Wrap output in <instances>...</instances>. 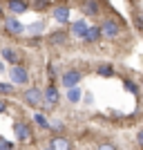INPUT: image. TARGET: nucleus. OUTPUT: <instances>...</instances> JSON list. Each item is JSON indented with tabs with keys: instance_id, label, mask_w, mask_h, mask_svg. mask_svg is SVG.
<instances>
[{
	"instance_id": "f257e3e1",
	"label": "nucleus",
	"mask_w": 143,
	"mask_h": 150,
	"mask_svg": "<svg viewBox=\"0 0 143 150\" xmlns=\"http://www.w3.org/2000/svg\"><path fill=\"white\" fill-rule=\"evenodd\" d=\"M99 34H101V38H107V40L118 38L121 34H123V20L118 18L116 13L103 18V20H101V25H99Z\"/></svg>"
},
{
	"instance_id": "f03ea898",
	"label": "nucleus",
	"mask_w": 143,
	"mask_h": 150,
	"mask_svg": "<svg viewBox=\"0 0 143 150\" xmlns=\"http://www.w3.org/2000/svg\"><path fill=\"white\" fill-rule=\"evenodd\" d=\"M9 81H11V85H27L29 83V69L23 63L11 65L9 67Z\"/></svg>"
},
{
	"instance_id": "7ed1b4c3",
	"label": "nucleus",
	"mask_w": 143,
	"mask_h": 150,
	"mask_svg": "<svg viewBox=\"0 0 143 150\" xmlns=\"http://www.w3.org/2000/svg\"><path fill=\"white\" fill-rule=\"evenodd\" d=\"M13 134H16V139L18 141H23V144H27V141H31L34 139V128H31L29 121H16V125H13Z\"/></svg>"
},
{
	"instance_id": "20e7f679",
	"label": "nucleus",
	"mask_w": 143,
	"mask_h": 150,
	"mask_svg": "<svg viewBox=\"0 0 143 150\" xmlns=\"http://www.w3.org/2000/svg\"><path fill=\"white\" fill-rule=\"evenodd\" d=\"M25 27L27 25H23L16 16H9V18H5V31L9 34V36H13V38H18V36H23L25 34Z\"/></svg>"
},
{
	"instance_id": "39448f33",
	"label": "nucleus",
	"mask_w": 143,
	"mask_h": 150,
	"mask_svg": "<svg viewBox=\"0 0 143 150\" xmlns=\"http://www.w3.org/2000/svg\"><path fill=\"white\" fill-rule=\"evenodd\" d=\"M23 101H25L27 105H31V108H36V105H40L43 103V90L40 88H27L25 92H23Z\"/></svg>"
},
{
	"instance_id": "423d86ee",
	"label": "nucleus",
	"mask_w": 143,
	"mask_h": 150,
	"mask_svg": "<svg viewBox=\"0 0 143 150\" xmlns=\"http://www.w3.org/2000/svg\"><path fill=\"white\" fill-rule=\"evenodd\" d=\"M47 43L51 45V47H65V45L69 43V34L63 29H54L47 34Z\"/></svg>"
},
{
	"instance_id": "0eeeda50",
	"label": "nucleus",
	"mask_w": 143,
	"mask_h": 150,
	"mask_svg": "<svg viewBox=\"0 0 143 150\" xmlns=\"http://www.w3.org/2000/svg\"><path fill=\"white\" fill-rule=\"evenodd\" d=\"M81 81H83V72H81V69H67V72L61 76V83H63L67 90H69V88H76Z\"/></svg>"
},
{
	"instance_id": "6e6552de",
	"label": "nucleus",
	"mask_w": 143,
	"mask_h": 150,
	"mask_svg": "<svg viewBox=\"0 0 143 150\" xmlns=\"http://www.w3.org/2000/svg\"><path fill=\"white\" fill-rule=\"evenodd\" d=\"M58 99H61L58 90L54 88V85H49V88L43 90V103H40V105H43V108H56L58 105Z\"/></svg>"
},
{
	"instance_id": "1a4fd4ad",
	"label": "nucleus",
	"mask_w": 143,
	"mask_h": 150,
	"mask_svg": "<svg viewBox=\"0 0 143 150\" xmlns=\"http://www.w3.org/2000/svg\"><path fill=\"white\" fill-rule=\"evenodd\" d=\"M81 11L89 18L101 16V0H81Z\"/></svg>"
},
{
	"instance_id": "9d476101",
	"label": "nucleus",
	"mask_w": 143,
	"mask_h": 150,
	"mask_svg": "<svg viewBox=\"0 0 143 150\" xmlns=\"http://www.w3.org/2000/svg\"><path fill=\"white\" fill-rule=\"evenodd\" d=\"M69 13H72V9H69L67 5H54V9H51L54 20H56V23H61V25L69 23Z\"/></svg>"
},
{
	"instance_id": "9b49d317",
	"label": "nucleus",
	"mask_w": 143,
	"mask_h": 150,
	"mask_svg": "<svg viewBox=\"0 0 143 150\" xmlns=\"http://www.w3.org/2000/svg\"><path fill=\"white\" fill-rule=\"evenodd\" d=\"M49 150H72V141L63 134H56L49 139Z\"/></svg>"
},
{
	"instance_id": "f8f14e48",
	"label": "nucleus",
	"mask_w": 143,
	"mask_h": 150,
	"mask_svg": "<svg viewBox=\"0 0 143 150\" xmlns=\"http://www.w3.org/2000/svg\"><path fill=\"white\" fill-rule=\"evenodd\" d=\"M7 9H9L13 16H20V13L29 11V5H27V0H9V2H7Z\"/></svg>"
},
{
	"instance_id": "ddd939ff",
	"label": "nucleus",
	"mask_w": 143,
	"mask_h": 150,
	"mask_svg": "<svg viewBox=\"0 0 143 150\" xmlns=\"http://www.w3.org/2000/svg\"><path fill=\"white\" fill-rule=\"evenodd\" d=\"M85 45H96L101 40V34H99V25H89L87 27V31H85V36L81 38Z\"/></svg>"
},
{
	"instance_id": "4468645a",
	"label": "nucleus",
	"mask_w": 143,
	"mask_h": 150,
	"mask_svg": "<svg viewBox=\"0 0 143 150\" xmlns=\"http://www.w3.org/2000/svg\"><path fill=\"white\" fill-rule=\"evenodd\" d=\"M87 27H89V25H87L85 20H72L67 34H72V36H76V38H83V36H85V31H87Z\"/></svg>"
},
{
	"instance_id": "2eb2a0df",
	"label": "nucleus",
	"mask_w": 143,
	"mask_h": 150,
	"mask_svg": "<svg viewBox=\"0 0 143 150\" xmlns=\"http://www.w3.org/2000/svg\"><path fill=\"white\" fill-rule=\"evenodd\" d=\"M0 56L5 58L7 63H11V65H18L20 63V52L13 50V47H2V50H0Z\"/></svg>"
},
{
	"instance_id": "dca6fc26",
	"label": "nucleus",
	"mask_w": 143,
	"mask_h": 150,
	"mask_svg": "<svg viewBox=\"0 0 143 150\" xmlns=\"http://www.w3.org/2000/svg\"><path fill=\"white\" fill-rule=\"evenodd\" d=\"M96 74L103 76V79H110V76H114V65L112 63H99L96 65Z\"/></svg>"
},
{
	"instance_id": "f3484780",
	"label": "nucleus",
	"mask_w": 143,
	"mask_h": 150,
	"mask_svg": "<svg viewBox=\"0 0 143 150\" xmlns=\"http://www.w3.org/2000/svg\"><path fill=\"white\" fill-rule=\"evenodd\" d=\"M81 96H83V92H81V88L76 85V88H69L67 90V101L72 103V105H76L78 101H81Z\"/></svg>"
},
{
	"instance_id": "a211bd4d",
	"label": "nucleus",
	"mask_w": 143,
	"mask_h": 150,
	"mask_svg": "<svg viewBox=\"0 0 143 150\" xmlns=\"http://www.w3.org/2000/svg\"><path fill=\"white\" fill-rule=\"evenodd\" d=\"M31 119H34V123H36L40 130H49V121L45 119L43 112H34V117H31Z\"/></svg>"
},
{
	"instance_id": "6ab92c4d",
	"label": "nucleus",
	"mask_w": 143,
	"mask_h": 150,
	"mask_svg": "<svg viewBox=\"0 0 143 150\" xmlns=\"http://www.w3.org/2000/svg\"><path fill=\"white\" fill-rule=\"evenodd\" d=\"M31 7H34L36 11H47V9L51 7V0H34Z\"/></svg>"
},
{
	"instance_id": "aec40b11",
	"label": "nucleus",
	"mask_w": 143,
	"mask_h": 150,
	"mask_svg": "<svg viewBox=\"0 0 143 150\" xmlns=\"http://www.w3.org/2000/svg\"><path fill=\"white\" fill-rule=\"evenodd\" d=\"M0 94H5V96H11V94H16V85L0 81Z\"/></svg>"
},
{
	"instance_id": "412c9836",
	"label": "nucleus",
	"mask_w": 143,
	"mask_h": 150,
	"mask_svg": "<svg viewBox=\"0 0 143 150\" xmlns=\"http://www.w3.org/2000/svg\"><path fill=\"white\" fill-rule=\"evenodd\" d=\"M123 88L128 90V92H132V94H139V85L132 79H123Z\"/></svg>"
},
{
	"instance_id": "4be33fe9",
	"label": "nucleus",
	"mask_w": 143,
	"mask_h": 150,
	"mask_svg": "<svg viewBox=\"0 0 143 150\" xmlns=\"http://www.w3.org/2000/svg\"><path fill=\"white\" fill-rule=\"evenodd\" d=\"M134 27H137V29L143 34V13H141V11L134 13Z\"/></svg>"
},
{
	"instance_id": "5701e85b",
	"label": "nucleus",
	"mask_w": 143,
	"mask_h": 150,
	"mask_svg": "<svg viewBox=\"0 0 143 150\" xmlns=\"http://www.w3.org/2000/svg\"><path fill=\"white\" fill-rule=\"evenodd\" d=\"M0 150H13V144L11 141H7V139L0 137Z\"/></svg>"
},
{
	"instance_id": "b1692460",
	"label": "nucleus",
	"mask_w": 143,
	"mask_h": 150,
	"mask_svg": "<svg viewBox=\"0 0 143 150\" xmlns=\"http://www.w3.org/2000/svg\"><path fill=\"white\" fill-rule=\"evenodd\" d=\"M47 74H49V79H51V81L56 79V67H54V63H49V65H47Z\"/></svg>"
},
{
	"instance_id": "393cba45",
	"label": "nucleus",
	"mask_w": 143,
	"mask_h": 150,
	"mask_svg": "<svg viewBox=\"0 0 143 150\" xmlns=\"http://www.w3.org/2000/svg\"><path fill=\"white\" fill-rule=\"evenodd\" d=\"M96 150H118V148H116L114 144H101V146H99Z\"/></svg>"
},
{
	"instance_id": "a878e982",
	"label": "nucleus",
	"mask_w": 143,
	"mask_h": 150,
	"mask_svg": "<svg viewBox=\"0 0 143 150\" xmlns=\"http://www.w3.org/2000/svg\"><path fill=\"white\" fill-rule=\"evenodd\" d=\"M81 99H85L87 103H92V101H94V94H92V92H85V94L81 96Z\"/></svg>"
},
{
	"instance_id": "bb28decb",
	"label": "nucleus",
	"mask_w": 143,
	"mask_h": 150,
	"mask_svg": "<svg viewBox=\"0 0 143 150\" xmlns=\"http://www.w3.org/2000/svg\"><path fill=\"white\" fill-rule=\"evenodd\" d=\"M137 144H139V146H143V128L137 132Z\"/></svg>"
},
{
	"instance_id": "cd10ccee",
	"label": "nucleus",
	"mask_w": 143,
	"mask_h": 150,
	"mask_svg": "<svg viewBox=\"0 0 143 150\" xmlns=\"http://www.w3.org/2000/svg\"><path fill=\"white\" fill-rule=\"evenodd\" d=\"M7 110V99H0V114Z\"/></svg>"
},
{
	"instance_id": "c85d7f7f",
	"label": "nucleus",
	"mask_w": 143,
	"mask_h": 150,
	"mask_svg": "<svg viewBox=\"0 0 143 150\" xmlns=\"http://www.w3.org/2000/svg\"><path fill=\"white\" fill-rule=\"evenodd\" d=\"M0 72H5V65H2V63H0Z\"/></svg>"
},
{
	"instance_id": "c756f323",
	"label": "nucleus",
	"mask_w": 143,
	"mask_h": 150,
	"mask_svg": "<svg viewBox=\"0 0 143 150\" xmlns=\"http://www.w3.org/2000/svg\"><path fill=\"white\" fill-rule=\"evenodd\" d=\"M0 16H2V5H0Z\"/></svg>"
},
{
	"instance_id": "7c9ffc66",
	"label": "nucleus",
	"mask_w": 143,
	"mask_h": 150,
	"mask_svg": "<svg viewBox=\"0 0 143 150\" xmlns=\"http://www.w3.org/2000/svg\"><path fill=\"white\" fill-rule=\"evenodd\" d=\"M45 150H49V148H45Z\"/></svg>"
}]
</instances>
